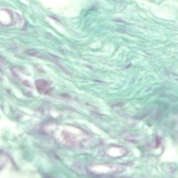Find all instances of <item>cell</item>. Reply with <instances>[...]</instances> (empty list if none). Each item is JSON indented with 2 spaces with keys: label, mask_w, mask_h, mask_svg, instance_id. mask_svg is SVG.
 Masks as SVG:
<instances>
[{
  "label": "cell",
  "mask_w": 178,
  "mask_h": 178,
  "mask_svg": "<svg viewBox=\"0 0 178 178\" xmlns=\"http://www.w3.org/2000/svg\"><path fill=\"white\" fill-rule=\"evenodd\" d=\"M36 86L38 90H41V93L45 92L48 89V85L46 81L43 80H37L36 81Z\"/></svg>",
  "instance_id": "1"
}]
</instances>
